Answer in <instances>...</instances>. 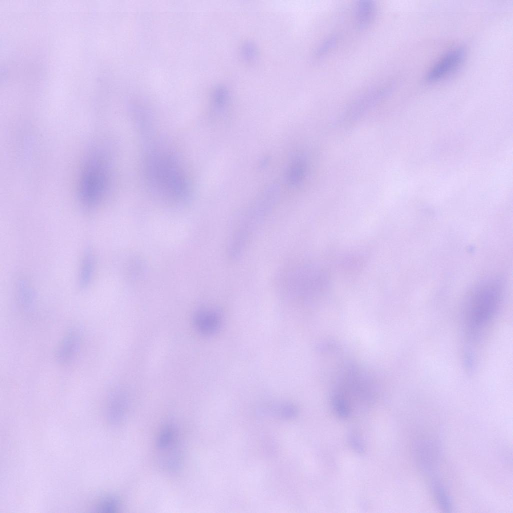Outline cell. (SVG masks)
I'll list each match as a JSON object with an SVG mask.
<instances>
[{"instance_id":"obj_7","label":"cell","mask_w":513,"mask_h":513,"mask_svg":"<svg viewBox=\"0 0 513 513\" xmlns=\"http://www.w3.org/2000/svg\"><path fill=\"white\" fill-rule=\"evenodd\" d=\"M391 84L372 89L364 94L354 102L347 113L346 118L353 119L358 117L368 109L374 105L392 91Z\"/></svg>"},{"instance_id":"obj_1","label":"cell","mask_w":513,"mask_h":513,"mask_svg":"<svg viewBox=\"0 0 513 513\" xmlns=\"http://www.w3.org/2000/svg\"><path fill=\"white\" fill-rule=\"evenodd\" d=\"M341 371L332 392L331 402L336 414L346 418L369 407L375 387L370 377L353 364H347Z\"/></svg>"},{"instance_id":"obj_9","label":"cell","mask_w":513,"mask_h":513,"mask_svg":"<svg viewBox=\"0 0 513 513\" xmlns=\"http://www.w3.org/2000/svg\"><path fill=\"white\" fill-rule=\"evenodd\" d=\"M107 413L111 421L118 423L125 417L128 407V399L124 391L115 388L110 393L107 402Z\"/></svg>"},{"instance_id":"obj_3","label":"cell","mask_w":513,"mask_h":513,"mask_svg":"<svg viewBox=\"0 0 513 513\" xmlns=\"http://www.w3.org/2000/svg\"><path fill=\"white\" fill-rule=\"evenodd\" d=\"M146 171L151 185L158 192L175 197H182L187 186L181 170L170 157L161 153H153L146 160Z\"/></svg>"},{"instance_id":"obj_13","label":"cell","mask_w":513,"mask_h":513,"mask_svg":"<svg viewBox=\"0 0 513 513\" xmlns=\"http://www.w3.org/2000/svg\"><path fill=\"white\" fill-rule=\"evenodd\" d=\"M305 166L301 160H297L293 163L289 172V178L292 183L300 181L304 174Z\"/></svg>"},{"instance_id":"obj_6","label":"cell","mask_w":513,"mask_h":513,"mask_svg":"<svg viewBox=\"0 0 513 513\" xmlns=\"http://www.w3.org/2000/svg\"><path fill=\"white\" fill-rule=\"evenodd\" d=\"M464 56V50L461 48L449 51L430 70L427 75V80L433 82L443 78L459 66Z\"/></svg>"},{"instance_id":"obj_14","label":"cell","mask_w":513,"mask_h":513,"mask_svg":"<svg viewBox=\"0 0 513 513\" xmlns=\"http://www.w3.org/2000/svg\"><path fill=\"white\" fill-rule=\"evenodd\" d=\"M93 265L92 256L90 254H88L84 259L81 268L80 280L82 285H85L89 281L92 272Z\"/></svg>"},{"instance_id":"obj_5","label":"cell","mask_w":513,"mask_h":513,"mask_svg":"<svg viewBox=\"0 0 513 513\" xmlns=\"http://www.w3.org/2000/svg\"><path fill=\"white\" fill-rule=\"evenodd\" d=\"M82 340L81 331L75 328L70 329L56 349L55 357L57 361L63 365L72 363L80 351Z\"/></svg>"},{"instance_id":"obj_10","label":"cell","mask_w":513,"mask_h":513,"mask_svg":"<svg viewBox=\"0 0 513 513\" xmlns=\"http://www.w3.org/2000/svg\"><path fill=\"white\" fill-rule=\"evenodd\" d=\"M194 325L202 334H213L219 325L218 315L213 312L202 311L197 313L194 319Z\"/></svg>"},{"instance_id":"obj_15","label":"cell","mask_w":513,"mask_h":513,"mask_svg":"<svg viewBox=\"0 0 513 513\" xmlns=\"http://www.w3.org/2000/svg\"><path fill=\"white\" fill-rule=\"evenodd\" d=\"M120 503L114 496H107L98 505V508L103 512H115L119 508Z\"/></svg>"},{"instance_id":"obj_16","label":"cell","mask_w":513,"mask_h":513,"mask_svg":"<svg viewBox=\"0 0 513 513\" xmlns=\"http://www.w3.org/2000/svg\"><path fill=\"white\" fill-rule=\"evenodd\" d=\"M338 38L336 35L332 36L327 39L321 45L317 52V55L319 57H322L328 53L331 49H333L337 43Z\"/></svg>"},{"instance_id":"obj_8","label":"cell","mask_w":513,"mask_h":513,"mask_svg":"<svg viewBox=\"0 0 513 513\" xmlns=\"http://www.w3.org/2000/svg\"><path fill=\"white\" fill-rule=\"evenodd\" d=\"M437 447L430 442H422L415 445V454L421 469L428 475L437 470L438 455Z\"/></svg>"},{"instance_id":"obj_11","label":"cell","mask_w":513,"mask_h":513,"mask_svg":"<svg viewBox=\"0 0 513 513\" xmlns=\"http://www.w3.org/2000/svg\"><path fill=\"white\" fill-rule=\"evenodd\" d=\"M376 6L372 1L358 2L356 9V20L358 28L361 30L368 27L373 21L376 12Z\"/></svg>"},{"instance_id":"obj_4","label":"cell","mask_w":513,"mask_h":513,"mask_svg":"<svg viewBox=\"0 0 513 513\" xmlns=\"http://www.w3.org/2000/svg\"><path fill=\"white\" fill-rule=\"evenodd\" d=\"M103 166L99 160L93 159L89 162L84 171L81 195L83 202L89 205L95 204L103 191L105 175Z\"/></svg>"},{"instance_id":"obj_12","label":"cell","mask_w":513,"mask_h":513,"mask_svg":"<svg viewBox=\"0 0 513 513\" xmlns=\"http://www.w3.org/2000/svg\"><path fill=\"white\" fill-rule=\"evenodd\" d=\"M431 487L434 497L440 508L444 511H450L452 508L451 500L444 485L440 480L433 478Z\"/></svg>"},{"instance_id":"obj_2","label":"cell","mask_w":513,"mask_h":513,"mask_svg":"<svg viewBox=\"0 0 513 513\" xmlns=\"http://www.w3.org/2000/svg\"><path fill=\"white\" fill-rule=\"evenodd\" d=\"M503 291L502 281L496 278L482 280L470 290L464 307L466 335L470 343L480 339L496 315Z\"/></svg>"}]
</instances>
